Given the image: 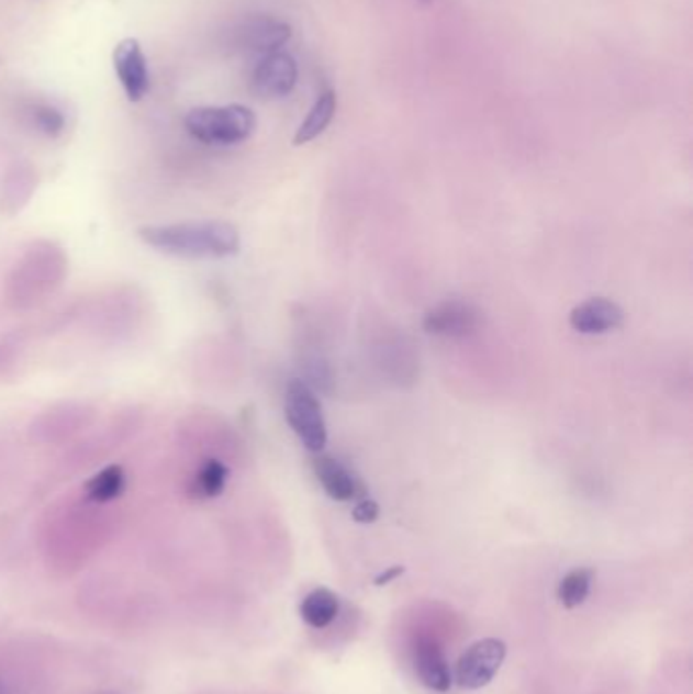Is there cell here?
<instances>
[{"label": "cell", "mask_w": 693, "mask_h": 694, "mask_svg": "<svg viewBox=\"0 0 693 694\" xmlns=\"http://www.w3.org/2000/svg\"><path fill=\"white\" fill-rule=\"evenodd\" d=\"M313 473L324 492L336 502H350L358 495V481L353 471L332 455H317L313 461Z\"/></svg>", "instance_id": "obj_10"}, {"label": "cell", "mask_w": 693, "mask_h": 694, "mask_svg": "<svg viewBox=\"0 0 693 694\" xmlns=\"http://www.w3.org/2000/svg\"><path fill=\"white\" fill-rule=\"evenodd\" d=\"M298 78V61L289 54L277 52L265 55L257 64L250 78V90L260 100H281L293 92Z\"/></svg>", "instance_id": "obj_6"}, {"label": "cell", "mask_w": 693, "mask_h": 694, "mask_svg": "<svg viewBox=\"0 0 693 694\" xmlns=\"http://www.w3.org/2000/svg\"><path fill=\"white\" fill-rule=\"evenodd\" d=\"M0 694H11L9 693V689H7V682H4L2 676H0Z\"/></svg>", "instance_id": "obj_20"}, {"label": "cell", "mask_w": 693, "mask_h": 694, "mask_svg": "<svg viewBox=\"0 0 693 694\" xmlns=\"http://www.w3.org/2000/svg\"><path fill=\"white\" fill-rule=\"evenodd\" d=\"M592 579L594 573L590 569H573L570 573L561 579L558 587V600L563 607L573 609L578 605L584 603L585 597L590 595L592 589Z\"/></svg>", "instance_id": "obj_16"}, {"label": "cell", "mask_w": 693, "mask_h": 694, "mask_svg": "<svg viewBox=\"0 0 693 694\" xmlns=\"http://www.w3.org/2000/svg\"><path fill=\"white\" fill-rule=\"evenodd\" d=\"M301 617L312 628H326L340 612V601L329 589H313L305 600L301 601Z\"/></svg>", "instance_id": "obj_15"}, {"label": "cell", "mask_w": 693, "mask_h": 694, "mask_svg": "<svg viewBox=\"0 0 693 694\" xmlns=\"http://www.w3.org/2000/svg\"><path fill=\"white\" fill-rule=\"evenodd\" d=\"M403 573H405V569H403V567H391L389 571H384V573L379 574V577L375 579V583H377L379 587H382V585L391 583L393 579H396V577H401V574Z\"/></svg>", "instance_id": "obj_19"}, {"label": "cell", "mask_w": 693, "mask_h": 694, "mask_svg": "<svg viewBox=\"0 0 693 694\" xmlns=\"http://www.w3.org/2000/svg\"><path fill=\"white\" fill-rule=\"evenodd\" d=\"M126 490V473L123 466L112 463L96 471L90 480L83 483V495L94 504H109L119 500Z\"/></svg>", "instance_id": "obj_13"}, {"label": "cell", "mask_w": 693, "mask_h": 694, "mask_svg": "<svg viewBox=\"0 0 693 694\" xmlns=\"http://www.w3.org/2000/svg\"><path fill=\"white\" fill-rule=\"evenodd\" d=\"M136 236L157 253L186 260H222L241 250L238 227L224 220L150 224L138 227Z\"/></svg>", "instance_id": "obj_1"}, {"label": "cell", "mask_w": 693, "mask_h": 694, "mask_svg": "<svg viewBox=\"0 0 693 694\" xmlns=\"http://www.w3.org/2000/svg\"><path fill=\"white\" fill-rule=\"evenodd\" d=\"M289 40L291 27L272 16H253L236 29V45L245 54H277Z\"/></svg>", "instance_id": "obj_8"}, {"label": "cell", "mask_w": 693, "mask_h": 694, "mask_svg": "<svg viewBox=\"0 0 693 694\" xmlns=\"http://www.w3.org/2000/svg\"><path fill=\"white\" fill-rule=\"evenodd\" d=\"M336 108H338V96L334 90L322 92L320 98L315 100L310 114L305 116V121L301 122L298 133L293 136V145L303 147L308 143L315 141L320 134L326 133L327 126L336 116Z\"/></svg>", "instance_id": "obj_12"}, {"label": "cell", "mask_w": 693, "mask_h": 694, "mask_svg": "<svg viewBox=\"0 0 693 694\" xmlns=\"http://www.w3.org/2000/svg\"><path fill=\"white\" fill-rule=\"evenodd\" d=\"M31 116H33V124L37 126V131L45 136L55 138L66 128V116L57 108L49 107V104H37L33 108Z\"/></svg>", "instance_id": "obj_17"}, {"label": "cell", "mask_w": 693, "mask_h": 694, "mask_svg": "<svg viewBox=\"0 0 693 694\" xmlns=\"http://www.w3.org/2000/svg\"><path fill=\"white\" fill-rule=\"evenodd\" d=\"M379 514H381V506L375 500L367 497L354 506L353 520L358 522V524H372V522L379 520Z\"/></svg>", "instance_id": "obj_18"}, {"label": "cell", "mask_w": 693, "mask_h": 694, "mask_svg": "<svg viewBox=\"0 0 693 694\" xmlns=\"http://www.w3.org/2000/svg\"><path fill=\"white\" fill-rule=\"evenodd\" d=\"M625 311L618 303L604 296L588 299L571 309L570 325L573 332L582 335H602L614 332L623 325Z\"/></svg>", "instance_id": "obj_9"}, {"label": "cell", "mask_w": 693, "mask_h": 694, "mask_svg": "<svg viewBox=\"0 0 693 694\" xmlns=\"http://www.w3.org/2000/svg\"><path fill=\"white\" fill-rule=\"evenodd\" d=\"M186 131L200 143L231 147L245 143L257 128L255 112L243 104L193 108L186 116Z\"/></svg>", "instance_id": "obj_2"}, {"label": "cell", "mask_w": 693, "mask_h": 694, "mask_svg": "<svg viewBox=\"0 0 693 694\" xmlns=\"http://www.w3.org/2000/svg\"><path fill=\"white\" fill-rule=\"evenodd\" d=\"M286 418L291 430L298 435L301 445L312 451L322 454L327 443L326 418L322 404L313 394L312 388L303 380H291L286 390Z\"/></svg>", "instance_id": "obj_3"}, {"label": "cell", "mask_w": 693, "mask_h": 694, "mask_svg": "<svg viewBox=\"0 0 693 694\" xmlns=\"http://www.w3.org/2000/svg\"><path fill=\"white\" fill-rule=\"evenodd\" d=\"M228 480L231 471L220 459H205L191 478L190 495L195 500H214L226 490Z\"/></svg>", "instance_id": "obj_14"}, {"label": "cell", "mask_w": 693, "mask_h": 694, "mask_svg": "<svg viewBox=\"0 0 693 694\" xmlns=\"http://www.w3.org/2000/svg\"><path fill=\"white\" fill-rule=\"evenodd\" d=\"M112 66L116 78L123 86L124 96L128 102H141L150 90V71L147 55L141 47V41L126 37L119 41L112 52Z\"/></svg>", "instance_id": "obj_5"}, {"label": "cell", "mask_w": 693, "mask_h": 694, "mask_svg": "<svg viewBox=\"0 0 693 694\" xmlns=\"http://www.w3.org/2000/svg\"><path fill=\"white\" fill-rule=\"evenodd\" d=\"M506 656V643L496 638L472 643L458 660L456 681L462 689H482L487 686L496 672L501 670Z\"/></svg>", "instance_id": "obj_4"}, {"label": "cell", "mask_w": 693, "mask_h": 694, "mask_svg": "<svg viewBox=\"0 0 693 694\" xmlns=\"http://www.w3.org/2000/svg\"><path fill=\"white\" fill-rule=\"evenodd\" d=\"M415 668L423 684L437 693H446L451 686L448 658L441 646L434 640H422L415 648Z\"/></svg>", "instance_id": "obj_11"}, {"label": "cell", "mask_w": 693, "mask_h": 694, "mask_svg": "<svg viewBox=\"0 0 693 694\" xmlns=\"http://www.w3.org/2000/svg\"><path fill=\"white\" fill-rule=\"evenodd\" d=\"M480 327V311L468 301H444L429 309L423 317V329L427 334L448 339H463Z\"/></svg>", "instance_id": "obj_7"}]
</instances>
